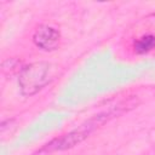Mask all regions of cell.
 Masks as SVG:
<instances>
[{"label": "cell", "mask_w": 155, "mask_h": 155, "mask_svg": "<svg viewBox=\"0 0 155 155\" xmlns=\"http://www.w3.org/2000/svg\"><path fill=\"white\" fill-rule=\"evenodd\" d=\"M155 47V36L154 35H144L134 42V51L139 54L147 53Z\"/></svg>", "instance_id": "4"}, {"label": "cell", "mask_w": 155, "mask_h": 155, "mask_svg": "<svg viewBox=\"0 0 155 155\" xmlns=\"http://www.w3.org/2000/svg\"><path fill=\"white\" fill-rule=\"evenodd\" d=\"M109 115H113V114H109ZM109 115H107V116L98 115L94 119L88 120L85 125H81L79 128H76V130H74V131L64 134L61 138L53 139L52 142L47 143L44 148L40 149V151H38V154H48V153H52V151H56V150H65V149H69V148L75 147L76 144H79L80 142H82L86 137H88V134L94 128H97L98 125H101L105 120H108L110 117Z\"/></svg>", "instance_id": "2"}, {"label": "cell", "mask_w": 155, "mask_h": 155, "mask_svg": "<svg viewBox=\"0 0 155 155\" xmlns=\"http://www.w3.org/2000/svg\"><path fill=\"white\" fill-rule=\"evenodd\" d=\"M54 76V68L48 62H34L19 70L18 86L23 96H33L42 90Z\"/></svg>", "instance_id": "1"}, {"label": "cell", "mask_w": 155, "mask_h": 155, "mask_svg": "<svg viewBox=\"0 0 155 155\" xmlns=\"http://www.w3.org/2000/svg\"><path fill=\"white\" fill-rule=\"evenodd\" d=\"M59 39H61L59 31L50 25H40L33 35L34 44L44 51L56 50L58 47Z\"/></svg>", "instance_id": "3"}]
</instances>
